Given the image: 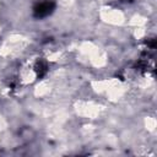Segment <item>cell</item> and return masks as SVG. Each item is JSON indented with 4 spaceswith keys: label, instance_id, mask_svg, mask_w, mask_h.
<instances>
[{
    "label": "cell",
    "instance_id": "obj_1",
    "mask_svg": "<svg viewBox=\"0 0 157 157\" xmlns=\"http://www.w3.org/2000/svg\"><path fill=\"white\" fill-rule=\"evenodd\" d=\"M54 2L53 1H42L39 4L36 5L34 7V16L36 17H45L48 15H50L54 10Z\"/></svg>",
    "mask_w": 157,
    "mask_h": 157
}]
</instances>
